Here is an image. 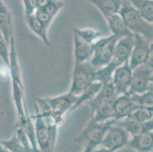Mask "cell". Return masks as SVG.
<instances>
[{
  "label": "cell",
  "instance_id": "7a4b0ae2",
  "mask_svg": "<svg viewBox=\"0 0 153 152\" xmlns=\"http://www.w3.org/2000/svg\"><path fill=\"white\" fill-rule=\"evenodd\" d=\"M77 96L69 91L56 97L39 99L36 110L42 116L50 117L57 125H61L66 114L72 111Z\"/></svg>",
  "mask_w": 153,
  "mask_h": 152
},
{
  "label": "cell",
  "instance_id": "484cf974",
  "mask_svg": "<svg viewBox=\"0 0 153 152\" xmlns=\"http://www.w3.org/2000/svg\"><path fill=\"white\" fill-rule=\"evenodd\" d=\"M117 65L113 62H110L108 65L100 69H97L94 73V82H99L101 85H105L111 82L113 73L114 72Z\"/></svg>",
  "mask_w": 153,
  "mask_h": 152
},
{
  "label": "cell",
  "instance_id": "d6a6232c",
  "mask_svg": "<svg viewBox=\"0 0 153 152\" xmlns=\"http://www.w3.org/2000/svg\"><path fill=\"white\" fill-rule=\"evenodd\" d=\"M91 152H112V151L101 146V148H98V147L95 148L93 149Z\"/></svg>",
  "mask_w": 153,
  "mask_h": 152
},
{
  "label": "cell",
  "instance_id": "30bf717a",
  "mask_svg": "<svg viewBox=\"0 0 153 152\" xmlns=\"http://www.w3.org/2000/svg\"><path fill=\"white\" fill-rule=\"evenodd\" d=\"M133 69L129 65L128 62L115 69L112 76V85L117 96L127 94L130 90L132 81Z\"/></svg>",
  "mask_w": 153,
  "mask_h": 152
},
{
  "label": "cell",
  "instance_id": "8d00e7d4",
  "mask_svg": "<svg viewBox=\"0 0 153 152\" xmlns=\"http://www.w3.org/2000/svg\"><path fill=\"white\" fill-rule=\"evenodd\" d=\"M5 152H8V151H6V150H5Z\"/></svg>",
  "mask_w": 153,
  "mask_h": 152
},
{
  "label": "cell",
  "instance_id": "d6986e66",
  "mask_svg": "<svg viewBox=\"0 0 153 152\" xmlns=\"http://www.w3.org/2000/svg\"><path fill=\"white\" fill-rule=\"evenodd\" d=\"M106 21L108 24L109 29L111 31V34L115 36L117 40L126 36L133 35L130 30L127 28L119 13L111 15L106 19Z\"/></svg>",
  "mask_w": 153,
  "mask_h": 152
},
{
  "label": "cell",
  "instance_id": "e575fe53",
  "mask_svg": "<svg viewBox=\"0 0 153 152\" xmlns=\"http://www.w3.org/2000/svg\"><path fill=\"white\" fill-rule=\"evenodd\" d=\"M0 152H5V148H4V147L2 146L1 141H0Z\"/></svg>",
  "mask_w": 153,
  "mask_h": 152
},
{
  "label": "cell",
  "instance_id": "8992f818",
  "mask_svg": "<svg viewBox=\"0 0 153 152\" xmlns=\"http://www.w3.org/2000/svg\"><path fill=\"white\" fill-rule=\"evenodd\" d=\"M117 40V38L111 34L102 37L94 44V53L90 62L95 69L105 66L112 61Z\"/></svg>",
  "mask_w": 153,
  "mask_h": 152
},
{
  "label": "cell",
  "instance_id": "ac0fdd59",
  "mask_svg": "<svg viewBox=\"0 0 153 152\" xmlns=\"http://www.w3.org/2000/svg\"><path fill=\"white\" fill-rule=\"evenodd\" d=\"M128 145L137 152H152V132H142L131 136Z\"/></svg>",
  "mask_w": 153,
  "mask_h": 152
},
{
  "label": "cell",
  "instance_id": "1f68e13d",
  "mask_svg": "<svg viewBox=\"0 0 153 152\" xmlns=\"http://www.w3.org/2000/svg\"><path fill=\"white\" fill-rule=\"evenodd\" d=\"M25 5V15L26 17L34 15L37 10V0H22Z\"/></svg>",
  "mask_w": 153,
  "mask_h": 152
},
{
  "label": "cell",
  "instance_id": "836d02e7",
  "mask_svg": "<svg viewBox=\"0 0 153 152\" xmlns=\"http://www.w3.org/2000/svg\"><path fill=\"white\" fill-rule=\"evenodd\" d=\"M91 151H92V149L90 148L89 147H88V146H85L84 150H83L82 152H91Z\"/></svg>",
  "mask_w": 153,
  "mask_h": 152
},
{
  "label": "cell",
  "instance_id": "3957f363",
  "mask_svg": "<svg viewBox=\"0 0 153 152\" xmlns=\"http://www.w3.org/2000/svg\"><path fill=\"white\" fill-rule=\"evenodd\" d=\"M118 13L133 35H140L150 41H152V23L146 20L144 17L128 1H122Z\"/></svg>",
  "mask_w": 153,
  "mask_h": 152
},
{
  "label": "cell",
  "instance_id": "e0dca14e",
  "mask_svg": "<svg viewBox=\"0 0 153 152\" xmlns=\"http://www.w3.org/2000/svg\"><path fill=\"white\" fill-rule=\"evenodd\" d=\"M114 100H106L100 104L91 112L90 121L94 122H104L111 119H115L114 110Z\"/></svg>",
  "mask_w": 153,
  "mask_h": 152
},
{
  "label": "cell",
  "instance_id": "5bb4252c",
  "mask_svg": "<svg viewBox=\"0 0 153 152\" xmlns=\"http://www.w3.org/2000/svg\"><path fill=\"white\" fill-rule=\"evenodd\" d=\"M13 30V17L9 8L2 1L0 3V32L9 44L14 37Z\"/></svg>",
  "mask_w": 153,
  "mask_h": 152
},
{
  "label": "cell",
  "instance_id": "ffe728a7",
  "mask_svg": "<svg viewBox=\"0 0 153 152\" xmlns=\"http://www.w3.org/2000/svg\"><path fill=\"white\" fill-rule=\"evenodd\" d=\"M117 97V95L116 94L114 87L113 86L112 82L102 85L99 91L88 102V104L91 107V112L102 102L109 100H114Z\"/></svg>",
  "mask_w": 153,
  "mask_h": 152
},
{
  "label": "cell",
  "instance_id": "4316f807",
  "mask_svg": "<svg viewBox=\"0 0 153 152\" xmlns=\"http://www.w3.org/2000/svg\"><path fill=\"white\" fill-rule=\"evenodd\" d=\"M153 107H138L126 118L139 122H146L152 119Z\"/></svg>",
  "mask_w": 153,
  "mask_h": 152
},
{
  "label": "cell",
  "instance_id": "9c48e42d",
  "mask_svg": "<svg viewBox=\"0 0 153 152\" xmlns=\"http://www.w3.org/2000/svg\"><path fill=\"white\" fill-rule=\"evenodd\" d=\"M153 47L152 41L147 40L140 35H134V45L130 59L129 65L132 69L145 64L150 50Z\"/></svg>",
  "mask_w": 153,
  "mask_h": 152
},
{
  "label": "cell",
  "instance_id": "7402d4cb",
  "mask_svg": "<svg viewBox=\"0 0 153 152\" xmlns=\"http://www.w3.org/2000/svg\"><path fill=\"white\" fill-rule=\"evenodd\" d=\"M102 13L105 19L118 13L122 0H87Z\"/></svg>",
  "mask_w": 153,
  "mask_h": 152
},
{
  "label": "cell",
  "instance_id": "7c38bea8",
  "mask_svg": "<svg viewBox=\"0 0 153 152\" xmlns=\"http://www.w3.org/2000/svg\"><path fill=\"white\" fill-rule=\"evenodd\" d=\"M134 45V35L126 36L117 40L114 50L112 61L117 66L124 64L130 59Z\"/></svg>",
  "mask_w": 153,
  "mask_h": 152
},
{
  "label": "cell",
  "instance_id": "cb8c5ba5",
  "mask_svg": "<svg viewBox=\"0 0 153 152\" xmlns=\"http://www.w3.org/2000/svg\"><path fill=\"white\" fill-rule=\"evenodd\" d=\"M146 20L153 22V0H127Z\"/></svg>",
  "mask_w": 153,
  "mask_h": 152
},
{
  "label": "cell",
  "instance_id": "2e32d148",
  "mask_svg": "<svg viewBox=\"0 0 153 152\" xmlns=\"http://www.w3.org/2000/svg\"><path fill=\"white\" fill-rule=\"evenodd\" d=\"M115 124L120 125L129 133L130 137L142 132H152L153 122L152 119L146 122H139L129 118L117 120Z\"/></svg>",
  "mask_w": 153,
  "mask_h": 152
},
{
  "label": "cell",
  "instance_id": "4fadbf2b",
  "mask_svg": "<svg viewBox=\"0 0 153 152\" xmlns=\"http://www.w3.org/2000/svg\"><path fill=\"white\" fill-rule=\"evenodd\" d=\"M138 107L127 94L117 96L114 101V119L117 121L126 118Z\"/></svg>",
  "mask_w": 153,
  "mask_h": 152
},
{
  "label": "cell",
  "instance_id": "d590c367",
  "mask_svg": "<svg viewBox=\"0 0 153 152\" xmlns=\"http://www.w3.org/2000/svg\"><path fill=\"white\" fill-rule=\"evenodd\" d=\"M2 2V0H0V3H1Z\"/></svg>",
  "mask_w": 153,
  "mask_h": 152
},
{
  "label": "cell",
  "instance_id": "6da1fadb",
  "mask_svg": "<svg viewBox=\"0 0 153 152\" xmlns=\"http://www.w3.org/2000/svg\"><path fill=\"white\" fill-rule=\"evenodd\" d=\"M9 47H10V62H9V68L11 74V79H12V97H13L15 110L19 116V122H22L27 119L29 116V114L27 113V110L26 107L24 82L20 65H19L16 44L14 37L11 39Z\"/></svg>",
  "mask_w": 153,
  "mask_h": 152
},
{
  "label": "cell",
  "instance_id": "52a82bcc",
  "mask_svg": "<svg viewBox=\"0 0 153 152\" xmlns=\"http://www.w3.org/2000/svg\"><path fill=\"white\" fill-rule=\"evenodd\" d=\"M153 68L146 64L140 65L133 69L132 81L128 93L142 94L152 90Z\"/></svg>",
  "mask_w": 153,
  "mask_h": 152
},
{
  "label": "cell",
  "instance_id": "603a6c76",
  "mask_svg": "<svg viewBox=\"0 0 153 152\" xmlns=\"http://www.w3.org/2000/svg\"><path fill=\"white\" fill-rule=\"evenodd\" d=\"M101 86H102V85L99 83V82H94L91 83L84 91H82L79 96H77V99H76V101L75 103L74 106L72 107V111L75 110L76 109H77L78 107L82 105L85 103L89 102L90 100L99 91Z\"/></svg>",
  "mask_w": 153,
  "mask_h": 152
},
{
  "label": "cell",
  "instance_id": "f546056e",
  "mask_svg": "<svg viewBox=\"0 0 153 152\" xmlns=\"http://www.w3.org/2000/svg\"><path fill=\"white\" fill-rule=\"evenodd\" d=\"M64 2L61 0H51L49 3L41 8V9L47 13L50 16L54 19L56 15H57L58 12L63 8Z\"/></svg>",
  "mask_w": 153,
  "mask_h": 152
},
{
  "label": "cell",
  "instance_id": "277c9868",
  "mask_svg": "<svg viewBox=\"0 0 153 152\" xmlns=\"http://www.w3.org/2000/svg\"><path fill=\"white\" fill-rule=\"evenodd\" d=\"M96 69L90 61L74 65L72 71L71 86L69 92L73 95L79 96L91 83L94 82V73Z\"/></svg>",
  "mask_w": 153,
  "mask_h": 152
},
{
  "label": "cell",
  "instance_id": "f1b7e54d",
  "mask_svg": "<svg viewBox=\"0 0 153 152\" xmlns=\"http://www.w3.org/2000/svg\"><path fill=\"white\" fill-rule=\"evenodd\" d=\"M2 146L8 152H28L19 138L13 134L11 139L1 141Z\"/></svg>",
  "mask_w": 153,
  "mask_h": 152
},
{
  "label": "cell",
  "instance_id": "4dcf8cb0",
  "mask_svg": "<svg viewBox=\"0 0 153 152\" xmlns=\"http://www.w3.org/2000/svg\"><path fill=\"white\" fill-rule=\"evenodd\" d=\"M0 59L9 67V62H10V47L1 32H0Z\"/></svg>",
  "mask_w": 153,
  "mask_h": 152
},
{
  "label": "cell",
  "instance_id": "d4e9b609",
  "mask_svg": "<svg viewBox=\"0 0 153 152\" xmlns=\"http://www.w3.org/2000/svg\"><path fill=\"white\" fill-rule=\"evenodd\" d=\"M73 35L77 36L83 41L90 44H94L100 38L104 37L101 32L98 30H95L92 27L74 28L73 29Z\"/></svg>",
  "mask_w": 153,
  "mask_h": 152
},
{
  "label": "cell",
  "instance_id": "44dd1931",
  "mask_svg": "<svg viewBox=\"0 0 153 152\" xmlns=\"http://www.w3.org/2000/svg\"><path fill=\"white\" fill-rule=\"evenodd\" d=\"M26 22L29 29L31 30L32 33H34L36 36L41 39L47 46L50 45L49 37H48V29L46 25H44L41 21L36 17L35 15L31 16L26 17Z\"/></svg>",
  "mask_w": 153,
  "mask_h": 152
},
{
  "label": "cell",
  "instance_id": "5b68a950",
  "mask_svg": "<svg viewBox=\"0 0 153 152\" xmlns=\"http://www.w3.org/2000/svg\"><path fill=\"white\" fill-rule=\"evenodd\" d=\"M116 122V119H111L104 122H94L89 121L81 135L76 138V141L79 143L85 144V146H88L93 150L100 146L108 128Z\"/></svg>",
  "mask_w": 153,
  "mask_h": 152
},
{
  "label": "cell",
  "instance_id": "ba28073f",
  "mask_svg": "<svg viewBox=\"0 0 153 152\" xmlns=\"http://www.w3.org/2000/svg\"><path fill=\"white\" fill-rule=\"evenodd\" d=\"M130 136L127 132L117 124H113L107 130L100 146L115 152L127 145Z\"/></svg>",
  "mask_w": 153,
  "mask_h": 152
},
{
  "label": "cell",
  "instance_id": "83f0119b",
  "mask_svg": "<svg viewBox=\"0 0 153 152\" xmlns=\"http://www.w3.org/2000/svg\"><path fill=\"white\" fill-rule=\"evenodd\" d=\"M130 99L139 107H153V92L152 90L144 92L142 94L127 93Z\"/></svg>",
  "mask_w": 153,
  "mask_h": 152
},
{
  "label": "cell",
  "instance_id": "9a60e30c",
  "mask_svg": "<svg viewBox=\"0 0 153 152\" xmlns=\"http://www.w3.org/2000/svg\"><path fill=\"white\" fill-rule=\"evenodd\" d=\"M73 41L75 65L90 61L94 53V44H88L76 35H73Z\"/></svg>",
  "mask_w": 153,
  "mask_h": 152
},
{
  "label": "cell",
  "instance_id": "8fae6325",
  "mask_svg": "<svg viewBox=\"0 0 153 152\" xmlns=\"http://www.w3.org/2000/svg\"><path fill=\"white\" fill-rule=\"evenodd\" d=\"M32 118L34 121L36 142L40 152H53L54 148L51 145L48 129L42 116L37 110L36 115Z\"/></svg>",
  "mask_w": 153,
  "mask_h": 152
}]
</instances>
